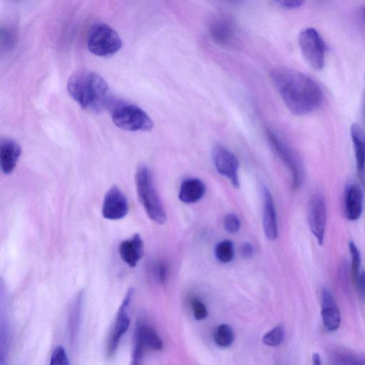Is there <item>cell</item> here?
<instances>
[{
  "instance_id": "5bb4252c",
  "label": "cell",
  "mask_w": 365,
  "mask_h": 365,
  "mask_svg": "<svg viewBox=\"0 0 365 365\" xmlns=\"http://www.w3.org/2000/svg\"><path fill=\"white\" fill-rule=\"evenodd\" d=\"M363 191L360 185L350 183L346 186L344 195V210L349 220H358L363 211Z\"/></svg>"
},
{
  "instance_id": "ffe728a7",
  "label": "cell",
  "mask_w": 365,
  "mask_h": 365,
  "mask_svg": "<svg viewBox=\"0 0 365 365\" xmlns=\"http://www.w3.org/2000/svg\"><path fill=\"white\" fill-rule=\"evenodd\" d=\"M205 192L204 182L195 178H187L182 181L179 191V199L184 203H194L199 201Z\"/></svg>"
},
{
  "instance_id": "e575fe53",
  "label": "cell",
  "mask_w": 365,
  "mask_h": 365,
  "mask_svg": "<svg viewBox=\"0 0 365 365\" xmlns=\"http://www.w3.org/2000/svg\"><path fill=\"white\" fill-rule=\"evenodd\" d=\"M363 15H364V18H365V8H364V10H363Z\"/></svg>"
},
{
  "instance_id": "7402d4cb",
  "label": "cell",
  "mask_w": 365,
  "mask_h": 365,
  "mask_svg": "<svg viewBox=\"0 0 365 365\" xmlns=\"http://www.w3.org/2000/svg\"><path fill=\"white\" fill-rule=\"evenodd\" d=\"M214 340L216 344L220 347L230 346L234 340V333L232 328L227 324H220L215 331Z\"/></svg>"
},
{
  "instance_id": "d590c367",
  "label": "cell",
  "mask_w": 365,
  "mask_h": 365,
  "mask_svg": "<svg viewBox=\"0 0 365 365\" xmlns=\"http://www.w3.org/2000/svg\"><path fill=\"white\" fill-rule=\"evenodd\" d=\"M230 1H238L240 0H230Z\"/></svg>"
},
{
  "instance_id": "d6986e66",
  "label": "cell",
  "mask_w": 365,
  "mask_h": 365,
  "mask_svg": "<svg viewBox=\"0 0 365 365\" xmlns=\"http://www.w3.org/2000/svg\"><path fill=\"white\" fill-rule=\"evenodd\" d=\"M209 31L212 39L216 43L225 46L232 40L235 27L234 23L229 18L220 16L210 24Z\"/></svg>"
},
{
  "instance_id": "d6a6232c",
  "label": "cell",
  "mask_w": 365,
  "mask_h": 365,
  "mask_svg": "<svg viewBox=\"0 0 365 365\" xmlns=\"http://www.w3.org/2000/svg\"><path fill=\"white\" fill-rule=\"evenodd\" d=\"M241 254L244 257H250L253 254L252 245L250 242H245L241 247Z\"/></svg>"
},
{
  "instance_id": "603a6c76",
  "label": "cell",
  "mask_w": 365,
  "mask_h": 365,
  "mask_svg": "<svg viewBox=\"0 0 365 365\" xmlns=\"http://www.w3.org/2000/svg\"><path fill=\"white\" fill-rule=\"evenodd\" d=\"M216 258L221 262L227 263L234 257V247L231 241L225 240L219 242L215 249Z\"/></svg>"
},
{
  "instance_id": "4dcf8cb0",
  "label": "cell",
  "mask_w": 365,
  "mask_h": 365,
  "mask_svg": "<svg viewBox=\"0 0 365 365\" xmlns=\"http://www.w3.org/2000/svg\"><path fill=\"white\" fill-rule=\"evenodd\" d=\"M355 284L360 295L365 297V271L359 272Z\"/></svg>"
},
{
  "instance_id": "8fae6325",
  "label": "cell",
  "mask_w": 365,
  "mask_h": 365,
  "mask_svg": "<svg viewBox=\"0 0 365 365\" xmlns=\"http://www.w3.org/2000/svg\"><path fill=\"white\" fill-rule=\"evenodd\" d=\"M308 223L318 243L322 245L327 224V207L324 197L319 193L313 195L309 202Z\"/></svg>"
},
{
  "instance_id": "7c38bea8",
  "label": "cell",
  "mask_w": 365,
  "mask_h": 365,
  "mask_svg": "<svg viewBox=\"0 0 365 365\" xmlns=\"http://www.w3.org/2000/svg\"><path fill=\"white\" fill-rule=\"evenodd\" d=\"M128 212V202L125 195L116 186L106 192L102 206V215L111 220H120Z\"/></svg>"
},
{
  "instance_id": "6da1fadb",
  "label": "cell",
  "mask_w": 365,
  "mask_h": 365,
  "mask_svg": "<svg viewBox=\"0 0 365 365\" xmlns=\"http://www.w3.org/2000/svg\"><path fill=\"white\" fill-rule=\"evenodd\" d=\"M270 78L284 103L293 114L305 115L322 106L324 93L317 82L307 74L279 67L271 71Z\"/></svg>"
},
{
  "instance_id": "9c48e42d",
  "label": "cell",
  "mask_w": 365,
  "mask_h": 365,
  "mask_svg": "<svg viewBox=\"0 0 365 365\" xmlns=\"http://www.w3.org/2000/svg\"><path fill=\"white\" fill-rule=\"evenodd\" d=\"M133 289L130 288L126 293L115 317L107 341L106 353L112 356L118 349L122 337L127 331L130 322L129 307L133 296Z\"/></svg>"
},
{
  "instance_id": "ba28073f",
  "label": "cell",
  "mask_w": 365,
  "mask_h": 365,
  "mask_svg": "<svg viewBox=\"0 0 365 365\" xmlns=\"http://www.w3.org/2000/svg\"><path fill=\"white\" fill-rule=\"evenodd\" d=\"M163 347V340L157 331L149 324L139 322L134 331L132 364H140L146 352L160 351Z\"/></svg>"
},
{
  "instance_id": "cb8c5ba5",
  "label": "cell",
  "mask_w": 365,
  "mask_h": 365,
  "mask_svg": "<svg viewBox=\"0 0 365 365\" xmlns=\"http://www.w3.org/2000/svg\"><path fill=\"white\" fill-rule=\"evenodd\" d=\"M284 337V329L278 325L265 334L263 336V343L269 346H277L282 344Z\"/></svg>"
},
{
  "instance_id": "f546056e",
  "label": "cell",
  "mask_w": 365,
  "mask_h": 365,
  "mask_svg": "<svg viewBox=\"0 0 365 365\" xmlns=\"http://www.w3.org/2000/svg\"><path fill=\"white\" fill-rule=\"evenodd\" d=\"M280 6L287 9H295L302 6L305 0H274Z\"/></svg>"
},
{
  "instance_id": "3957f363",
  "label": "cell",
  "mask_w": 365,
  "mask_h": 365,
  "mask_svg": "<svg viewBox=\"0 0 365 365\" xmlns=\"http://www.w3.org/2000/svg\"><path fill=\"white\" fill-rule=\"evenodd\" d=\"M135 182L138 198L149 218L157 224L165 223L167 215L148 167L138 168Z\"/></svg>"
},
{
  "instance_id": "8992f818",
  "label": "cell",
  "mask_w": 365,
  "mask_h": 365,
  "mask_svg": "<svg viewBox=\"0 0 365 365\" xmlns=\"http://www.w3.org/2000/svg\"><path fill=\"white\" fill-rule=\"evenodd\" d=\"M267 140L272 150L287 169L291 177V186L298 190L304 181V172L300 160L294 150L272 130H266Z\"/></svg>"
},
{
  "instance_id": "83f0119b",
  "label": "cell",
  "mask_w": 365,
  "mask_h": 365,
  "mask_svg": "<svg viewBox=\"0 0 365 365\" xmlns=\"http://www.w3.org/2000/svg\"><path fill=\"white\" fill-rule=\"evenodd\" d=\"M225 229L230 233H236L240 228V221L235 214H228L224 217Z\"/></svg>"
},
{
  "instance_id": "44dd1931",
  "label": "cell",
  "mask_w": 365,
  "mask_h": 365,
  "mask_svg": "<svg viewBox=\"0 0 365 365\" xmlns=\"http://www.w3.org/2000/svg\"><path fill=\"white\" fill-rule=\"evenodd\" d=\"M331 364L344 365H365V355L343 349H333L329 352Z\"/></svg>"
},
{
  "instance_id": "4fadbf2b",
  "label": "cell",
  "mask_w": 365,
  "mask_h": 365,
  "mask_svg": "<svg viewBox=\"0 0 365 365\" xmlns=\"http://www.w3.org/2000/svg\"><path fill=\"white\" fill-rule=\"evenodd\" d=\"M321 316L324 328L329 331L337 330L341 324V313L332 294L324 288L321 294Z\"/></svg>"
},
{
  "instance_id": "f1b7e54d",
  "label": "cell",
  "mask_w": 365,
  "mask_h": 365,
  "mask_svg": "<svg viewBox=\"0 0 365 365\" xmlns=\"http://www.w3.org/2000/svg\"><path fill=\"white\" fill-rule=\"evenodd\" d=\"M154 275L155 278L163 283L167 278L168 267L164 262H159L154 267Z\"/></svg>"
},
{
  "instance_id": "d4e9b609",
  "label": "cell",
  "mask_w": 365,
  "mask_h": 365,
  "mask_svg": "<svg viewBox=\"0 0 365 365\" xmlns=\"http://www.w3.org/2000/svg\"><path fill=\"white\" fill-rule=\"evenodd\" d=\"M349 248L351 255V275L354 283H355L359 274L361 255L359 249L353 241L349 242Z\"/></svg>"
},
{
  "instance_id": "30bf717a",
  "label": "cell",
  "mask_w": 365,
  "mask_h": 365,
  "mask_svg": "<svg viewBox=\"0 0 365 365\" xmlns=\"http://www.w3.org/2000/svg\"><path fill=\"white\" fill-rule=\"evenodd\" d=\"M212 157L217 171L227 178L235 187H239V162L235 154L227 148L217 145L212 149Z\"/></svg>"
},
{
  "instance_id": "8d00e7d4",
  "label": "cell",
  "mask_w": 365,
  "mask_h": 365,
  "mask_svg": "<svg viewBox=\"0 0 365 365\" xmlns=\"http://www.w3.org/2000/svg\"><path fill=\"white\" fill-rule=\"evenodd\" d=\"M364 118H365V103H364Z\"/></svg>"
},
{
  "instance_id": "52a82bcc",
  "label": "cell",
  "mask_w": 365,
  "mask_h": 365,
  "mask_svg": "<svg viewBox=\"0 0 365 365\" xmlns=\"http://www.w3.org/2000/svg\"><path fill=\"white\" fill-rule=\"evenodd\" d=\"M299 45L302 55L309 66L315 70L323 68L325 62V43L318 31L308 27L299 34Z\"/></svg>"
},
{
  "instance_id": "484cf974",
  "label": "cell",
  "mask_w": 365,
  "mask_h": 365,
  "mask_svg": "<svg viewBox=\"0 0 365 365\" xmlns=\"http://www.w3.org/2000/svg\"><path fill=\"white\" fill-rule=\"evenodd\" d=\"M50 364L52 365H68L69 360L65 349L62 346H57L53 350Z\"/></svg>"
},
{
  "instance_id": "1f68e13d",
  "label": "cell",
  "mask_w": 365,
  "mask_h": 365,
  "mask_svg": "<svg viewBox=\"0 0 365 365\" xmlns=\"http://www.w3.org/2000/svg\"><path fill=\"white\" fill-rule=\"evenodd\" d=\"M1 43L6 46H11L14 44V36L11 31L1 29Z\"/></svg>"
},
{
  "instance_id": "4316f807",
  "label": "cell",
  "mask_w": 365,
  "mask_h": 365,
  "mask_svg": "<svg viewBox=\"0 0 365 365\" xmlns=\"http://www.w3.org/2000/svg\"><path fill=\"white\" fill-rule=\"evenodd\" d=\"M191 306L194 317L196 320H202L207 317V309L202 301L194 298L192 299Z\"/></svg>"
},
{
  "instance_id": "5b68a950",
  "label": "cell",
  "mask_w": 365,
  "mask_h": 365,
  "mask_svg": "<svg viewBox=\"0 0 365 365\" xmlns=\"http://www.w3.org/2000/svg\"><path fill=\"white\" fill-rule=\"evenodd\" d=\"M122 45L119 35L110 26L104 23H96L90 28L87 46L92 53L109 57L116 53Z\"/></svg>"
},
{
  "instance_id": "e0dca14e",
  "label": "cell",
  "mask_w": 365,
  "mask_h": 365,
  "mask_svg": "<svg viewBox=\"0 0 365 365\" xmlns=\"http://www.w3.org/2000/svg\"><path fill=\"white\" fill-rule=\"evenodd\" d=\"M122 260L130 267H135L143 254V242L138 233L125 240L118 246Z\"/></svg>"
},
{
  "instance_id": "9a60e30c",
  "label": "cell",
  "mask_w": 365,
  "mask_h": 365,
  "mask_svg": "<svg viewBox=\"0 0 365 365\" xmlns=\"http://www.w3.org/2000/svg\"><path fill=\"white\" fill-rule=\"evenodd\" d=\"M262 197L264 232L269 240H274L278 235L277 220L273 198L267 187H262Z\"/></svg>"
},
{
  "instance_id": "277c9868",
  "label": "cell",
  "mask_w": 365,
  "mask_h": 365,
  "mask_svg": "<svg viewBox=\"0 0 365 365\" xmlns=\"http://www.w3.org/2000/svg\"><path fill=\"white\" fill-rule=\"evenodd\" d=\"M113 123L128 131H148L153 127L149 115L140 107L123 101H113L110 107Z\"/></svg>"
},
{
  "instance_id": "ac0fdd59",
  "label": "cell",
  "mask_w": 365,
  "mask_h": 365,
  "mask_svg": "<svg viewBox=\"0 0 365 365\" xmlns=\"http://www.w3.org/2000/svg\"><path fill=\"white\" fill-rule=\"evenodd\" d=\"M19 144L11 138H2L0 143V165L2 172L9 175L13 172L21 155Z\"/></svg>"
},
{
  "instance_id": "836d02e7",
  "label": "cell",
  "mask_w": 365,
  "mask_h": 365,
  "mask_svg": "<svg viewBox=\"0 0 365 365\" xmlns=\"http://www.w3.org/2000/svg\"><path fill=\"white\" fill-rule=\"evenodd\" d=\"M312 363L315 365L322 364L321 356L318 353H314L312 355Z\"/></svg>"
},
{
  "instance_id": "7a4b0ae2",
  "label": "cell",
  "mask_w": 365,
  "mask_h": 365,
  "mask_svg": "<svg viewBox=\"0 0 365 365\" xmlns=\"http://www.w3.org/2000/svg\"><path fill=\"white\" fill-rule=\"evenodd\" d=\"M67 90L83 109L93 113L109 108L113 101L106 81L93 71L83 70L73 73L68 81Z\"/></svg>"
},
{
  "instance_id": "2e32d148",
  "label": "cell",
  "mask_w": 365,
  "mask_h": 365,
  "mask_svg": "<svg viewBox=\"0 0 365 365\" xmlns=\"http://www.w3.org/2000/svg\"><path fill=\"white\" fill-rule=\"evenodd\" d=\"M350 135L354 148L356 167L358 178L363 186L365 185V132L357 123L350 128Z\"/></svg>"
}]
</instances>
